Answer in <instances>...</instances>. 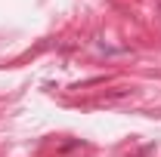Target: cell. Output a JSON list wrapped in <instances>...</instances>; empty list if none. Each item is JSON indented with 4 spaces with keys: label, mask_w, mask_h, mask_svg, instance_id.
<instances>
[]
</instances>
